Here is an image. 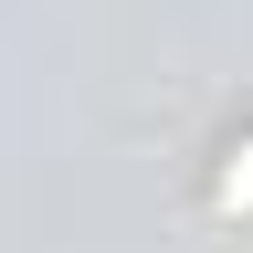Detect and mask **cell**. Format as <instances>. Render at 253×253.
<instances>
[{"mask_svg":"<svg viewBox=\"0 0 253 253\" xmlns=\"http://www.w3.org/2000/svg\"><path fill=\"white\" fill-rule=\"evenodd\" d=\"M211 211H253V137L232 148V169H221V190H211Z\"/></svg>","mask_w":253,"mask_h":253,"instance_id":"obj_1","label":"cell"}]
</instances>
